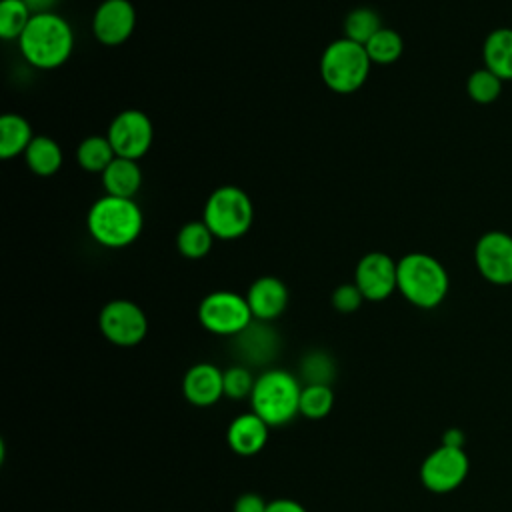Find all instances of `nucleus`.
<instances>
[{"mask_svg": "<svg viewBox=\"0 0 512 512\" xmlns=\"http://www.w3.org/2000/svg\"><path fill=\"white\" fill-rule=\"evenodd\" d=\"M22 58L38 70H54L62 66L74 50V32L58 12L34 14L18 38Z\"/></svg>", "mask_w": 512, "mask_h": 512, "instance_id": "1", "label": "nucleus"}, {"mask_svg": "<svg viewBox=\"0 0 512 512\" xmlns=\"http://www.w3.org/2000/svg\"><path fill=\"white\" fill-rule=\"evenodd\" d=\"M86 228L96 244L104 248H126L140 236L144 214L134 198L104 194L90 206Z\"/></svg>", "mask_w": 512, "mask_h": 512, "instance_id": "2", "label": "nucleus"}, {"mask_svg": "<svg viewBox=\"0 0 512 512\" xmlns=\"http://www.w3.org/2000/svg\"><path fill=\"white\" fill-rule=\"evenodd\" d=\"M302 382L284 368H266L256 374L250 394V408L270 428H280L300 414Z\"/></svg>", "mask_w": 512, "mask_h": 512, "instance_id": "3", "label": "nucleus"}, {"mask_svg": "<svg viewBox=\"0 0 512 512\" xmlns=\"http://www.w3.org/2000/svg\"><path fill=\"white\" fill-rule=\"evenodd\" d=\"M448 288V272L434 256L410 252L398 260V292L412 306L432 310L444 302Z\"/></svg>", "mask_w": 512, "mask_h": 512, "instance_id": "4", "label": "nucleus"}, {"mask_svg": "<svg viewBox=\"0 0 512 512\" xmlns=\"http://www.w3.org/2000/svg\"><path fill=\"white\" fill-rule=\"evenodd\" d=\"M370 66L366 48L348 38L332 40L320 56L322 82L336 94H352L362 88Z\"/></svg>", "mask_w": 512, "mask_h": 512, "instance_id": "5", "label": "nucleus"}, {"mask_svg": "<svg viewBox=\"0 0 512 512\" xmlns=\"http://www.w3.org/2000/svg\"><path fill=\"white\" fill-rule=\"evenodd\" d=\"M202 220L218 240L242 238L254 220V206L250 196L234 186H218L206 200Z\"/></svg>", "mask_w": 512, "mask_h": 512, "instance_id": "6", "label": "nucleus"}, {"mask_svg": "<svg viewBox=\"0 0 512 512\" xmlns=\"http://www.w3.org/2000/svg\"><path fill=\"white\" fill-rule=\"evenodd\" d=\"M254 320L246 296L232 290H214L198 304V322L216 336L234 338Z\"/></svg>", "mask_w": 512, "mask_h": 512, "instance_id": "7", "label": "nucleus"}, {"mask_svg": "<svg viewBox=\"0 0 512 512\" xmlns=\"http://www.w3.org/2000/svg\"><path fill=\"white\" fill-rule=\"evenodd\" d=\"M98 328L110 344L132 348L146 338L148 318L136 302L114 298L102 306L98 314Z\"/></svg>", "mask_w": 512, "mask_h": 512, "instance_id": "8", "label": "nucleus"}, {"mask_svg": "<svg viewBox=\"0 0 512 512\" xmlns=\"http://www.w3.org/2000/svg\"><path fill=\"white\" fill-rule=\"evenodd\" d=\"M468 470L470 462L464 448L440 444L424 458L420 466V480L430 492L448 494L466 480Z\"/></svg>", "mask_w": 512, "mask_h": 512, "instance_id": "9", "label": "nucleus"}, {"mask_svg": "<svg viewBox=\"0 0 512 512\" xmlns=\"http://www.w3.org/2000/svg\"><path fill=\"white\" fill-rule=\"evenodd\" d=\"M106 136L116 156L140 160L152 146L154 126L146 112L128 108L112 118Z\"/></svg>", "mask_w": 512, "mask_h": 512, "instance_id": "10", "label": "nucleus"}, {"mask_svg": "<svg viewBox=\"0 0 512 512\" xmlns=\"http://www.w3.org/2000/svg\"><path fill=\"white\" fill-rule=\"evenodd\" d=\"M354 284L364 300L382 302L398 290V262L380 250L368 252L356 264Z\"/></svg>", "mask_w": 512, "mask_h": 512, "instance_id": "11", "label": "nucleus"}, {"mask_svg": "<svg viewBox=\"0 0 512 512\" xmlns=\"http://www.w3.org/2000/svg\"><path fill=\"white\" fill-rule=\"evenodd\" d=\"M232 352L240 364L266 370L280 352V336L270 322L252 320L232 338Z\"/></svg>", "mask_w": 512, "mask_h": 512, "instance_id": "12", "label": "nucleus"}, {"mask_svg": "<svg viewBox=\"0 0 512 512\" xmlns=\"http://www.w3.org/2000/svg\"><path fill=\"white\" fill-rule=\"evenodd\" d=\"M474 262L490 284H512V236L502 230L484 232L474 246Z\"/></svg>", "mask_w": 512, "mask_h": 512, "instance_id": "13", "label": "nucleus"}, {"mask_svg": "<svg viewBox=\"0 0 512 512\" xmlns=\"http://www.w3.org/2000/svg\"><path fill=\"white\" fill-rule=\"evenodd\" d=\"M136 28V8L130 0H104L92 16V34L104 46L124 44Z\"/></svg>", "mask_w": 512, "mask_h": 512, "instance_id": "14", "label": "nucleus"}, {"mask_svg": "<svg viewBox=\"0 0 512 512\" xmlns=\"http://www.w3.org/2000/svg\"><path fill=\"white\" fill-rule=\"evenodd\" d=\"M184 398L198 408H208L224 398V370L212 362L192 364L182 378Z\"/></svg>", "mask_w": 512, "mask_h": 512, "instance_id": "15", "label": "nucleus"}, {"mask_svg": "<svg viewBox=\"0 0 512 512\" xmlns=\"http://www.w3.org/2000/svg\"><path fill=\"white\" fill-rule=\"evenodd\" d=\"M244 296L254 320H262V322H272L278 316H282L290 302L288 286L276 276L256 278L248 286V292Z\"/></svg>", "mask_w": 512, "mask_h": 512, "instance_id": "16", "label": "nucleus"}, {"mask_svg": "<svg viewBox=\"0 0 512 512\" xmlns=\"http://www.w3.org/2000/svg\"><path fill=\"white\" fill-rule=\"evenodd\" d=\"M270 438V426L256 412L238 414L226 430L228 448L238 456H256L264 450Z\"/></svg>", "mask_w": 512, "mask_h": 512, "instance_id": "17", "label": "nucleus"}, {"mask_svg": "<svg viewBox=\"0 0 512 512\" xmlns=\"http://www.w3.org/2000/svg\"><path fill=\"white\" fill-rule=\"evenodd\" d=\"M100 176L104 192L116 198H134L142 186V170L138 160L122 156H116Z\"/></svg>", "mask_w": 512, "mask_h": 512, "instance_id": "18", "label": "nucleus"}, {"mask_svg": "<svg viewBox=\"0 0 512 512\" xmlns=\"http://www.w3.org/2000/svg\"><path fill=\"white\" fill-rule=\"evenodd\" d=\"M482 58L484 68L502 80H512V28L492 30L484 40Z\"/></svg>", "mask_w": 512, "mask_h": 512, "instance_id": "19", "label": "nucleus"}, {"mask_svg": "<svg viewBox=\"0 0 512 512\" xmlns=\"http://www.w3.org/2000/svg\"><path fill=\"white\" fill-rule=\"evenodd\" d=\"M34 140V132L30 122L16 114L8 112L0 118V158L10 160L16 156H24L26 148Z\"/></svg>", "mask_w": 512, "mask_h": 512, "instance_id": "20", "label": "nucleus"}, {"mask_svg": "<svg viewBox=\"0 0 512 512\" xmlns=\"http://www.w3.org/2000/svg\"><path fill=\"white\" fill-rule=\"evenodd\" d=\"M62 148L60 144L46 134L34 136L30 146L24 152V162L36 176H52L62 168Z\"/></svg>", "mask_w": 512, "mask_h": 512, "instance_id": "21", "label": "nucleus"}, {"mask_svg": "<svg viewBox=\"0 0 512 512\" xmlns=\"http://www.w3.org/2000/svg\"><path fill=\"white\" fill-rule=\"evenodd\" d=\"M336 374H338V368H336L334 356L322 348L308 350L306 354H302L298 362V378L302 386H314V384L332 386L336 380Z\"/></svg>", "mask_w": 512, "mask_h": 512, "instance_id": "22", "label": "nucleus"}, {"mask_svg": "<svg viewBox=\"0 0 512 512\" xmlns=\"http://www.w3.org/2000/svg\"><path fill=\"white\" fill-rule=\"evenodd\" d=\"M114 158H116V152L106 134L86 136L76 148L78 166L90 174H102Z\"/></svg>", "mask_w": 512, "mask_h": 512, "instance_id": "23", "label": "nucleus"}, {"mask_svg": "<svg viewBox=\"0 0 512 512\" xmlns=\"http://www.w3.org/2000/svg\"><path fill=\"white\" fill-rule=\"evenodd\" d=\"M214 234L204 224V220L186 222L176 234V250L188 260L204 258L214 244Z\"/></svg>", "mask_w": 512, "mask_h": 512, "instance_id": "24", "label": "nucleus"}, {"mask_svg": "<svg viewBox=\"0 0 512 512\" xmlns=\"http://www.w3.org/2000/svg\"><path fill=\"white\" fill-rule=\"evenodd\" d=\"M368 58L372 64H392L402 56L404 50V40L394 28L382 26L366 44H364Z\"/></svg>", "mask_w": 512, "mask_h": 512, "instance_id": "25", "label": "nucleus"}, {"mask_svg": "<svg viewBox=\"0 0 512 512\" xmlns=\"http://www.w3.org/2000/svg\"><path fill=\"white\" fill-rule=\"evenodd\" d=\"M382 28V20L378 16V12L374 8L368 6H360L354 8L346 14L344 18V38L358 42V44H366L378 30Z\"/></svg>", "mask_w": 512, "mask_h": 512, "instance_id": "26", "label": "nucleus"}, {"mask_svg": "<svg viewBox=\"0 0 512 512\" xmlns=\"http://www.w3.org/2000/svg\"><path fill=\"white\" fill-rule=\"evenodd\" d=\"M34 14L22 0H2L0 2V36L4 40H16L26 30Z\"/></svg>", "mask_w": 512, "mask_h": 512, "instance_id": "27", "label": "nucleus"}, {"mask_svg": "<svg viewBox=\"0 0 512 512\" xmlns=\"http://www.w3.org/2000/svg\"><path fill=\"white\" fill-rule=\"evenodd\" d=\"M334 408V390L332 386H302L300 394V414L308 420H322Z\"/></svg>", "mask_w": 512, "mask_h": 512, "instance_id": "28", "label": "nucleus"}, {"mask_svg": "<svg viewBox=\"0 0 512 512\" xmlns=\"http://www.w3.org/2000/svg\"><path fill=\"white\" fill-rule=\"evenodd\" d=\"M502 82L504 80L488 68H478L468 76L466 92L478 104H492L502 92Z\"/></svg>", "mask_w": 512, "mask_h": 512, "instance_id": "29", "label": "nucleus"}, {"mask_svg": "<svg viewBox=\"0 0 512 512\" xmlns=\"http://www.w3.org/2000/svg\"><path fill=\"white\" fill-rule=\"evenodd\" d=\"M256 376L252 368L236 362L224 370V396L228 400H244L250 398L254 390Z\"/></svg>", "mask_w": 512, "mask_h": 512, "instance_id": "30", "label": "nucleus"}, {"mask_svg": "<svg viewBox=\"0 0 512 512\" xmlns=\"http://www.w3.org/2000/svg\"><path fill=\"white\" fill-rule=\"evenodd\" d=\"M330 302H332L334 310H338L342 314H352L362 306L364 296H362L360 288L354 282H344V284L334 288V292L330 296Z\"/></svg>", "mask_w": 512, "mask_h": 512, "instance_id": "31", "label": "nucleus"}, {"mask_svg": "<svg viewBox=\"0 0 512 512\" xmlns=\"http://www.w3.org/2000/svg\"><path fill=\"white\" fill-rule=\"evenodd\" d=\"M268 502L256 492H244L234 500L232 512H266Z\"/></svg>", "mask_w": 512, "mask_h": 512, "instance_id": "32", "label": "nucleus"}, {"mask_svg": "<svg viewBox=\"0 0 512 512\" xmlns=\"http://www.w3.org/2000/svg\"><path fill=\"white\" fill-rule=\"evenodd\" d=\"M266 512H308V510L294 498H274L268 502Z\"/></svg>", "mask_w": 512, "mask_h": 512, "instance_id": "33", "label": "nucleus"}, {"mask_svg": "<svg viewBox=\"0 0 512 512\" xmlns=\"http://www.w3.org/2000/svg\"><path fill=\"white\" fill-rule=\"evenodd\" d=\"M32 14H44V12H54L60 0H22Z\"/></svg>", "mask_w": 512, "mask_h": 512, "instance_id": "34", "label": "nucleus"}, {"mask_svg": "<svg viewBox=\"0 0 512 512\" xmlns=\"http://www.w3.org/2000/svg\"><path fill=\"white\" fill-rule=\"evenodd\" d=\"M464 432L458 430V428H448L444 434H442V444L446 446H452V448H464Z\"/></svg>", "mask_w": 512, "mask_h": 512, "instance_id": "35", "label": "nucleus"}]
</instances>
